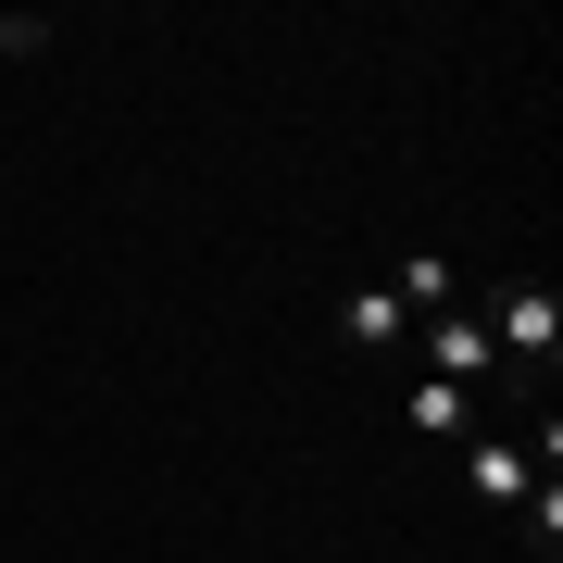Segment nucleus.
<instances>
[{"label": "nucleus", "instance_id": "20e7f679", "mask_svg": "<svg viewBox=\"0 0 563 563\" xmlns=\"http://www.w3.org/2000/svg\"><path fill=\"white\" fill-rule=\"evenodd\" d=\"M463 476H476V501H526V451H514V439H476Z\"/></svg>", "mask_w": 563, "mask_h": 563}, {"label": "nucleus", "instance_id": "423d86ee", "mask_svg": "<svg viewBox=\"0 0 563 563\" xmlns=\"http://www.w3.org/2000/svg\"><path fill=\"white\" fill-rule=\"evenodd\" d=\"M401 325H413V313L388 301V288H363V301H351V339H363V351H388V339H401Z\"/></svg>", "mask_w": 563, "mask_h": 563}, {"label": "nucleus", "instance_id": "7ed1b4c3", "mask_svg": "<svg viewBox=\"0 0 563 563\" xmlns=\"http://www.w3.org/2000/svg\"><path fill=\"white\" fill-rule=\"evenodd\" d=\"M451 288H463L451 263H439V251H413L401 276H388V301H401V313H451Z\"/></svg>", "mask_w": 563, "mask_h": 563}, {"label": "nucleus", "instance_id": "39448f33", "mask_svg": "<svg viewBox=\"0 0 563 563\" xmlns=\"http://www.w3.org/2000/svg\"><path fill=\"white\" fill-rule=\"evenodd\" d=\"M401 413L426 426V439H451V426L476 413V388H451V376H413V401H401Z\"/></svg>", "mask_w": 563, "mask_h": 563}, {"label": "nucleus", "instance_id": "f257e3e1", "mask_svg": "<svg viewBox=\"0 0 563 563\" xmlns=\"http://www.w3.org/2000/svg\"><path fill=\"white\" fill-rule=\"evenodd\" d=\"M488 351L551 363V351H563V301H551V288H501V325H488Z\"/></svg>", "mask_w": 563, "mask_h": 563}, {"label": "nucleus", "instance_id": "f03ea898", "mask_svg": "<svg viewBox=\"0 0 563 563\" xmlns=\"http://www.w3.org/2000/svg\"><path fill=\"white\" fill-rule=\"evenodd\" d=\"M426 351H439L426 376H451V388H476L488 363H501V351H488V325H476V313H426Z\"/></svg>", "mask_w": 563, "mask_h": 563}]
</instances>
